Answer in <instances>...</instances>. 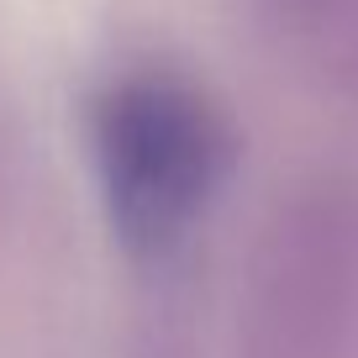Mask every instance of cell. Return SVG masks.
Returning a JSON list of instances; mask_svg holds the SVG:
<instances>
[{
    "label": "cell",
    "instance_id": "1",
    "mask_svg": "<svg viewBox=\"0 0 358 358\" xmlns=\"http://www.w3.org/2000/svg\"><path fill=\"white\" fill-rule=\"evenodd\" d=\"M90 158L116 243L137 258H164L222 195L237 132L190 79L122 74L90 106Z\"/></svg>",
    "mask_w": 358,
    "mask_h": 358
}]
</instances>
